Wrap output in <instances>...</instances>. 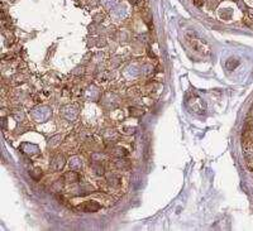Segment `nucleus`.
<instances>
[{"mask_svg": "<svg viewBox=\"0 0 253 231\" xmlns=\"http://www.w3.org/2000/svg\"><path fill=\"white\" fill-rule=\"evenodd\" d=\"M130 115H133V116H141V115H143V110L132 107V109H130Z\"/></svg>", "mask_w": 253, "mask_h": 231, "instance_id": "nucleus-3", "label": "nucleus"}, {"mask_svg": "<svg viewBox=\"0 0 253 231\" xmlns=\"http://www.w3.org/2000/svg\"><path fill=\"white\" fill-rule=\"evenodd\" d=\"M130 3H132V4H137V3H138V0H129Z\"/></svg>", "mask_w": 253, "mask_h": 231, "instance_id": "nucleus-4", "label": "nucleus"}, {"mask_svg": "<svg viewBox=\"0 0 253 231\" xmlns=\"http://www.w3.org/2000/svg\"><path fill=\"white\" fill-rule=\"evenodd\" d=\"M63 179L68 183H74V182L79 181V174L76 172H67L65 176H63Z\"/></svg>", "mask_w": 253, "mask_h": 231, "instance_id": "nucleus-2", "label": "nucleus"}, {"mask_svg": "<svg viewBox=\"0 0 253 231\" xmlns=\"http://www.w3.org/2000/svg\"><path fill=\"white\" fill-rule=\"evenodd\" d=\"M79 208L85 212H96L100 210V205L95 201H87L85 202L82 206H79Z\"/></svg>", "mask_w": 253, "mask_h": 231, "instance_id": "nucleus-1", "label": "nucleus"}]
</instances>
